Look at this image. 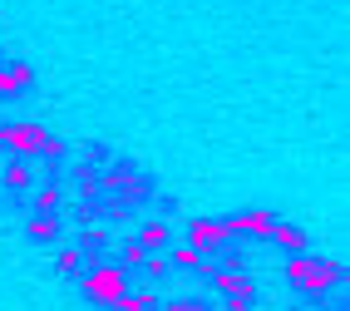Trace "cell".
Segmentation results:
<instances>
[{
	"label": "cell",
	"mask_w": 350,
	"mask_h": 311,
	"mask_svg": "<svg viewBox=\"0 0 350 311\" xmlns=\"http://www.w3.org/2000/svg\"><path fill=\"white\" fill-rule=\"evenodd\" d=\"M0 149H10V153H20V158H35V153L59 158L64 143L44 129V124H0Z\"/></svg>",
	"instance_id": "6da1fadb"
},
{
	"label": "cell",
	"mask_w": 350,
	"mask_h": 311,
	"mask_svg": "<svg viewBox=\"0 0 350 311\" xmlns=\"http://www.w3.org/2000/svg\"><path fill=\"white\" fill-rule=\"evenodd\" d=\"M286 277L301 286V292H311V297H325L336 282L345 286V267H336V262H321V257H306V252H296V257L286 262Z\"/></svg>",
	"instance_id": "7a4b0ae2"
},
{
	"label": "cell",
	"mask_w": 350,
	"mask_h": 311,
	"mask_svg": "<svg viewBox=\"0 0 350 311\" xmlns=\"http://www.w3.org/2000/svg\"><path fill=\"white\" fill-rule=\"evenodd\" d=\"M124 292H129V272L124 267H89V277H84V297L89 301L113 306Z\"/></svg>",
	"instance_id": "3957f363"
},
{
	"label": "cell",
	"mask_w": 350,
	"mask_h": 311,
	"mask_svg": "<svg viewBox=\"0 0 350 311\" xmlns=\"http://www.w3.org/2000/svg\"><path fill=\"white\" fill-rule=\"evenodd\" d=\"M227 227L222 223H213V218H198V223H188V247H198V252H222L227 247Z\"/></svg>",
	"instance_id": "277c9868"
},
{
	"label": "cell",
	"mask_w": 350,
	"mask_h": 311,
	"mask_svg": "<svg viewBox=\"0 0 350 311\" xmlns=\"http://www.w3.org/2000/svg\"><path fill=\"white\" fill-rule=\"evenodd\" d=\"M222 227L227 232H247V237H271V227H276V218L271 212H237V218H222Z\"/></svg>",
	"instance_id": "5b68a950"
},
{
	"label": "cell",
	"mask_w": 350,
	"mask_h": 311,
	"mask_svg": "<svg viewBox=\"0 0 350 311\" xmlns=\"http://www.w3.org/2000/svg\"><path fill=\"white\" fill-rule=\"evenodd\" d=\"M163 262H168V272L173 267H183V272H213V267H207V257L198 252V247H168V252H163Z\"/></svg>",
	"instance_id": "8992f818"
},
{
	"label": "cell",
	"mask_w": 350,
	"mask_h": 311,
	"mask_svg": "<svg viewBox=\"0 0 350 311\" xmlns=\"http://www.w3.org/2000/svg\"><path fill=\"white\" fill-rule=\"evenodd\" d=\"M213 292H222V297H252L256 282L247 272H213Z\"/></svg>",
	"instance_id": "52a82bcc"
},
{
	"label": "cell",
	"mask_w": 350,
	"mask_h": 311,
	"mask_svg": "<svg viewBox=\"0 0 350 311\" xmlns=\"http://www.w3.org/2000/svg\"><path fill=\"white\" fill-rule=\"evenodd\" d=\"M168 237H173V227H168V223H163V218H148L144 227H138L133 242L144 247V252H158V247H168Z\"/></svg>",
	"instance_id": "ba28073f"
},
{
	"label": "cell",
	"mask_w": 350,
	"mask_h": 311,
	"mask_svg": "<svg viewBox=\"0 0 350 311\" xmlns=\"http://www.w3.org/2000/svg\"><path fill=\"white\" fill-rule=\"evenodd\" d=\"M20 89H30V69L25 64H0V99H10Z\"/></svg>",
	"instance_id": "9c48e42d"
},
{
	"label": "cell",
	"mask_w": 350,
	"mask_h": 311,
	"mask_svg": "<svg viewBox=\"0 0 350 311\" xmlns=\"http://www.w3.org/2000/svg\"><path fill=\"white\" fill-rule=\"evenodd\" d=\"M271 242H282V247L296 257V252H306V227H291V223H282V218H276V227H271Z\"/></svg>",
	"instance_id": "30bf717a"
},
{
	"label": "cell",
	"mask_w": 350,
	"mask_h": 311,
	"mask_svg": "<svg viewBox=\"0 0 350 311\" xmlns=\"http://www.w3.org/2000/svg\"><path fill=\"white\" fill-rule=\"evenodd\" d=\"M113 311H163V306H158V292L144 286V292H124L119 301H113Z\"/></svg>",
	"instance_id": "8fae6325"
},
{
	"label": "cell",
	"mask_w": 350,
	"mask_h": 311,
	"mask_svg": "<svg viewBox=\"0 0 350 311\" xmlns=\"http://www.w3.org/2000/svg\"><path fill=\"white\" fill-rule=\"evenodd\" d=\"M25 227H30V237H40V242H50V237H59V218L55 212H35V218H25Z\"/></svg>",
	"instance_id": "7c38bea8"
},
{
	"label": "cell",
	"mask_w": 350,
	"mask_h": 311,
	"mask_svg": "<svg viewBox=\"0 0 350 311\" xmlns=\"http://www.w3.org/2000/svg\"><path fill=\"white\" fill-rule=\"evenodd\" d=\"M35 208H40V212H55V218H59V208H64V183L40 188V193H35Z\"/></svg>",
	"instance_id": "4fadbf2b"
},
{
	"label": "cell",
	"mask_w": 350,
	"mask_h": 311,
	"mask_svg": "<svg viewBox=\"0 0 350 311\" xmlns=\"http://www.w3.org/2000/svg\"><path fill=\"white\" fill-rule=\"evenodd\" d=\"M5 183L15 188V193H25V188H35V169L20 158V163H10V169H5Z\"/></svg>",
	"instance_id": "5bb4252c"
},
{
	"label": "cell",
	"mask_w": 350,
	"mask_h": 311,
	"mask_svg": "<svg viewBox=\"0 0 350 311\" xmlns=\"http://www.w3.org/2000/svg\"><path fill=\"white\" fill-rule=\"evenodd\" d=\"M59 272H64V277L84 272V252H79V247H64V252H59Z\"/></svg>",
	"instance_id": "9a60e30c"
},
{
	"label": "cell",
	"mask_w": 350,
	"mask_h": 311,
	"mask_svg": "<svg viewBox=\"0 0 350 311\" xmlns=\"http://www.w3.org/2000/svg\"><path fill=\"white\" fill-rule=\"evenodd\" d=\"M138 267H144L148 277H168V262H163V252H148L144 262H138Z\"/></svg>",
	"instance_id": "2e32d148"
},
{
	"label": "cell",
	"mask_w": 350,
	"mask_h": 311,
	"mask_svg": "<svg viewBox=\"0 0 350 311\" xmlns=\"http://www.w3.org/2000/svg\"><path fill=\"white\" fill-rule=\"evenodd\" d=\"M119 257L129 262V267H138V262H144L148 252H144V247H138V242H124V247H119Z\"/></svg>",
	"instance_id": "e0dca14e"
},
{
	"label": "cell",
	"mask_w": 350,
	"mask_h": 311,
	"mask_svg": "<svg viewBox=\"0 0 350 311\" xmlns=\"http://www.w3.org/2000/svg\"><path fill=\"white\" fill-rule=\"evenodd\" d=\"M163 311H207L198 297H178V301H168V306H163Z\"/></svg>",
	"instance_id": "ac0fdd59"
},
{
	"label": "cell",
	"mask_w": 350,
	"mask_h": 311,
	"mask_svg": "<svg viewBox=\"0 0 350 311\" xmlns=\"http://www.w3.org/2000/svg\"><path fill=\"white\" fill-rule=\"evenodd\" d=\"M227 311H252V297H227Z\"/></svg>",
	"instance_id": "d6986e66"
}]
</instances>
